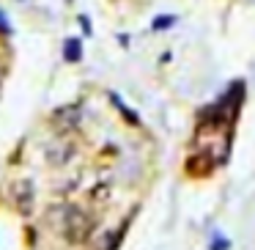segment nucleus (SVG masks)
Wrapping results in <instances>:
<instances>
[{"label": "nucleus", "instance_id": "nucleus-1", "mask_svg": "<svg viewBox=\"0 0 255 250\" xmlns=\"http://www.w3.org/2000/svg\"><path fill=\"white\" fill-rule=\"evenodd\" d=\"M47 220H50V226L55 228L63 239H69V242H85L88 234L94 231V220H91L80 206H72V204L50 209L47 212Z\"/></svg>", "mask_w": 255, "mask_h": 250}, {"label": "nucleus", "instance_id": "nucleus-2", "mask_svg": "<svg viewBox=\"0 0 255 250\" xmlns=\"http://www.w3.org/2000/svg\"><path fill=\"white\" fill-rule=\"evenodd\" d=\"M11 190H17V193H19V198H17V209L30 212V206H33V187H30V182H17Z\"/></svg>", "mask_w": 255, "mask_h": 250}, {"label": "nucleus", "instance_id": "nucleus-3", "mask_svg": "<svg viewBox=\"0 0 255 250\" xmlns=\"http://www.w3.org/2000/svg\"><path fill=\"white\" fill-rule=\"evenodd\" d=\"M63 55H66V61H80L83 58V44H80V39H66V44H63Z\"/></svg>", "mask_w": 255, "mask_h": 250}, {"label": "nucleus", "instance_id": "nucleus-4", "mask_svg": "<svg viewBox=\"0 0 255 250\" xmlns=\"http://www.w3.org/2000/svg\"><path fill=\"white\" fill-rule=\"evenodd\" d=\"M170 25H176V17H170V14H167V17H156L151 28H154V30H165V28H170Z\"/></svg>", "mask_w": 255, "mask_h": 250}, {"label": "nucleus", "instance_id": "nucleus-5", "mask_svg": "<svg viewBox=\"0 0 255 250\" xmlns=\"http://www.w3.org/2000/svg\"><path fill=\"white\" fill-rule=\"evenodd\" d=\"M211 250H228V239H220V237H217V242L211 245Z\"/></svg>", "mask_w": 255, "mask_h": 250}, {"label": "nucleus", "instance_id": "nucleus-6", "mask_svg": "<svg viewBox=\"0 0 255 250\" xmlns=\"http://www.w3.org/2000/svg\"><path fill=\"white\" fill-rule=\"evenodd\" d=\"M0 33H8V19H6V14H0Z\"/></svg>", "mask_w": 255, "mask_h": 250}]
</instances>
